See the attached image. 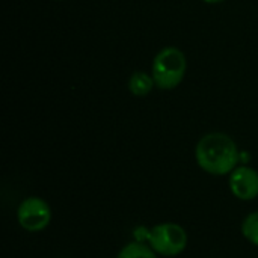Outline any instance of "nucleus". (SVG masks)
I'll return each mask as SVG.
<instances>
[{
    "mask_svg": "<svg viewBox=\"0 0 258 258\" xmlns=\"http://www.w3.org/2000/svg\"><path fill=\"white\" fill-rule=\"evenodd\" d=\"M198 166L210 175H228L239 163L240 153L236 142L225 133H209L203 136L195 148Z\"/></svg>",
    "mask_w": 258,
    "mask_h": 258,
    "instance_id": "1",
    "label": "nucleus"
},
{
    "mask_svg": "<svg viewBox=\"0 0 258 258\" xmlns=\"http://www.w3.org/2000/svg\"><path fill=\"white\" fill-rule=\"evenodd\" d=\"M186 68L187 62L184 53L177 47H165L153 60L151 76L159 89L171 91L183 82Z\"/></svg>",
    "mask_w": 258,
    "mask_h": 258,
    "instance_id": "2",
    "label": "nucleus"
},
{
    "mask_svg": "<svg viewBox=\"0 0 258 258\" xmlns=\"http://www.w3.org/2000/svg\"><path fill=\"white\" fill-rule=\"evenodd\" d=\"M147 245L162 257H177L187 246L186 230L174 222H163L154 225L147 231Z\"/></svg>",
    "mask_w": 258,
    "mask_h": 258,
    "instance_id": "3",
    "label": "nucleus"
},
{
    "mask_svg": "<svg viewBox=\"0 0 258 258\" xmlns=\"http://www.w3.org/2000/svg\"><path fill=\"white\" fill-rule=\"evenodd\" d=\"M17 219L23 230L29 233H38L48 227L51 221V209L39 197H29L18 206Z\"/></svg>",
    "mask_w": 258,
    "mask_h": 258,
    "instance_id": "4",
    "label": "nucleus"
},
{
    "mask_svg": "<svg viewBox=\"0 0 258 258\" xmlns=\"http://www.w3.org/2000/svg\"><path fill=\"white\" fill-rule=\"evenodd\" d=\"M230 190L242 201H251L258 197V171L251 166H237L230 174Z\"/></svg>",
    "mask_w": 258,
    "mask_h": 258,
    "instance_id": "5",
    "label": "nucleus"
},
{
    "mask_svg": "<svg viewBox=\"0 0 258 258\" xmlns=\"http://www.w3.org/2000/svg\"><path fill=\"white\" fill-rule=\"evenodd\" d=\"M154 86L156 83L153 76L144 71H135L128 79V91L135 97H147Z\"/></svg>",
    "mask_w": 258,
    "mask_h": 258,
    "instance_id": "6",
    "label": "nucleus"
},
{
    "mask_svg": "<svg viewBox=\"0 0 258 258\" xmlns=\"http://www.w3.org/2000/svg\"><path fill=\"white\" fill-rule=\"evenodd\" d=\"M116 258H157V254L142 242H132L127 243L119 252Z\"/></svg>",
    "mask_w": 258,
    "mask_h": 258,
    "instance_id": "7",
    "label": "nucleus"
},
{
    "mask_svg": "<svg viewBox=\"0 0 258 258\" xmlns=\"http://www.w3.org/2000/svg\"><path fill=\"white\" fill-rule=\"evenodd\" d=\"M242 234L249 243L258 246V210L245 218L242 222Z\"/></svg>",
    "mask_w": 258,
    "mask_h": 258,
    "instance_id": "8",
    "label": "nucleus"
},
{
    "mask_svg": "<svg viewBox=\"0 0 258 258\" xmlns=\"http://www.w3.org/2000/svg\"><path fill=\"white\" fill-rule=\"evenodd\" d=\"M204 3H209V5H216V3H222L225 0H203Z\"/></svg>",
    "mask_w": 258,
    "mask_h": 258,
    "instance_id": "9",
    "label": "nucleus"
}]
</instances>
